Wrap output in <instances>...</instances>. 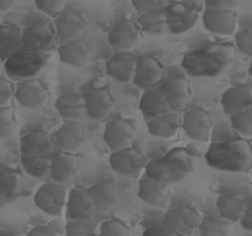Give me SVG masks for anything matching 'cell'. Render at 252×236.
Wrapping results in <instances>:
<instances>
[{"label": "cell", "mask_w": 252, "mask_h": 236, "mask_svg": "<svg viewBox=\"0 0 252 236\" xmlns=\"http://www.w3.org/2000/svg\"><path fill=\"white\" fill-rule=\"evenodd\" d=\"M234 57L231 43L214 42L185 53L181 66L193 78H216L231 66Z\"/></svg>", "instance_id": "6da1fadb"}, {"label": "cell", "mask_w": 252, "mask_h": 236, "mask_svg": "<svg viewBox=\"0 0 252 236\" xmlns=\"http://www.w3.org/2000/svg\"><path fill=\"white\" fill-rule=\"evenodd\" d=\"M206 164L222 172L244 173L252 168V149L250 139L236 138L214 142L205 153Z\"/></svg>", "instance_id": "7a4b0ae2"}, {"label": "cell", "mask_w": 252, "mask_h": 236, "mask_svg": "<svg viewBox=\"0 0 252 236\" xmlns=\"http://www.w3.org/2000/svg\"><path fill=\"white\" fill-rule=\"evenodd\" d=\"M192 155L184 147H173L153 160L147 161L145 167L146 176L167 185L179 184L193 172Z\"/></svg>", "instance_id": "3957f363"}, {"label": "cell", "mask_w": 252, "mask_h": 236, "mask_svg": "<svg viewBox=\"0 0 252 236\" xmlns=\"http://www.w3.org/2000/svg\"><path fill=\"white\" fill-rule=\"evenodd\" d=\"M51 53H41L21 47L4 60V71L16 82L37 78L50 62Z\"/></svg>", "instance_id": "277c9868"}, {"label": "cell", "mask_w": 252, "mask_h": 236, "mask_svg": "<svg viewBox=\"0 0 252 236\" xmlns=\"http://www.w3.org/2000/svg\"><path fill=\"white\" fill-rule=\"evenodd\" d=\"M66 185L58 182H45L37 189L34 194V205L39 211L45 212L46 215L59 216L62 215L64 205L67 200Z\"/></svg>", "instance_id": "5b68a950"}, {"label": "cell", "mask_w": 252, "mask_h": 236, "mask_svg": "<svg viewBox=\"0 0 252 236\" xmlns=\"http://www.w3.org/2000/svg\"><path fill=\"white\" fill-rule=\"evenodd\" d=\"M214 119L210 112L204 108L187 109L181 116V129L194 142H208L212 135Z\"/></svg>", "instance_id": "8992f818"}, {"label": "cell", "mask_w": 252, "mask_h": 236, "mask_svg": "<svg viewBox=\"0 0 252 236\" xmlns=\"http://www.w3.org/2000/svg\"><path fill=\"white\" fill-rule=\"evenodd\" d=\"M13 97L24 109H39L47 102L49 88L46 83L38 78L21 80L16 83V87L13 88Z\"/></svg>", "instance_id": "52a82bcc"}, {"label": "cell", "mask_w": 252, "mask_h": 236, "mask_svg": "<svg viewBox=\"0 0 252 236\" xmlns=\"http://www.w3.org/2000/svg\"><path fill=\"white\" fill-rule=\"evenodd\" d=\"M200 220L201 215L196 207L189 205H180L168 208L161 222L179 235L192 236L197 231Z\"/></svg>", "instance_id": "ba28073f"}, {"label": "cell", "mask_w": 252, "mask_h": 236, "mask_svg": "<svg viewBox=\"0 0 252 236\" xmlns=\"http://www.w3.org/2000/svg\"><path fill=\"white\" fill-rule=\"evenodd\" d=\"M147 157L145 153L133 146L112 151L109 156L110 168L124 177H137L142 171H145Z\"/></svg>", "instance_id": "9c48e42d"}, {"label": "cell", "mask_w": 252, "mask_h": 236, "mask_svg": "<svg viewBox=\"0 0 252 236\" xmlns=\"http://www.w3.org/2000/svg\"><path fill=\"white\" fill-rule=\"evenodd\" d=\"M23 47L41 53H53L58 47L53 24L37 23L24 28Z\"/></svg>", "instance_id": "30bf717a"}, {"label": "cell", "mask_w": 252, "mask_h": 236, "mask_svg": "<svg viewBox=\"0 0 252 236\" xmlns=\"http://www.w3.org/2000/svg\"><path fill=\"white\" fill-rule=\"evenodd\" d=\"M167 28L172 34H184L196 27L200 19V12L196 8L183 1H173L165 7Z\"/></svg>", "instance_id": "8fae6325"}, {"label": "cell", "mask_w": 252, "mask_h": 236, "mask_svg": "<svg viewBox=\"0 0 252 236\" xmlns=\"http://www.w3.org/2000/svg\"><path fill=\"white\" fill-rule=\"evenodd\" d=\"M164 79V64L158 58L150 55L138 57L131 82L141 89L146 90L160 86Z\"/></svg>", "instance_id": "7c38bea8"}, {"label": "cell", "mask_w": 252, "mask_h": 236, "mask_svg": "<svg viewBox=\"0 0 252 236\" xmlns=\"http://www.w3.org/2000/svg\"><path fill=\"white\" fill-rule=\"evenodd\" d=\"M88 27H90L88 20L74 11H64L62 15L55 17L54 24H53L58 42L83 38L88 30Z\"/></svg>", "instance_id": "4fadbf2b"}, {"label": "cell", "mask_w": 252, "mask_h": 236, "mask_svg": "<svg viewBox=\"0 0 252 236\" xmlns=\"http://www.w3.org/2000/svg\"><path fill=\"white\" fill-rule=\"evenodd\" d=\"M79 159L75 153L64 151H53L50 157V175L51 180L62 185L74 182L79 176Z\"/></svg>", "instance_id": "5bb4252c"}, {"label": "cell", "mask_w": 252, "mask_h": 236, "mask_svg": "<svg viewBox=\"0 0 252 236\" xmlns=\"http://www.w3.org/2000/svg\"><path fill=\"white\" fill-rule=\"evenodd\" d=\"M201 20L206 30L220 37L234 34L238 24L235 9L205 8Z\"/></svg>", "instance_id": "9a60e30c"}, {"label": "cell", "mask_w": 252, "mask_h": 236, "mask_svg": "<svg viewBox=\"0 0 252 236\" xmlns=\"http://www.w3.org/2000/svg\"><path fill=\"white\" fill-rule=\"evenodd\" d=\"M135 138V127L125 118L116 117L108 121L102 139L110 151L130 147Z\"/></svg>", "instance_id": "2e32d148"}, {"label": "cell", "mask_w": 252, "mask_h": 236, "mask_svg": "<svg viewBox=\"0 0 252 236\" xmlns=\"http://www.w3.org/2000/svg\"><path fill=\"white\" fill-rule=\"evenodd\" d=\"M160 89L163 92L165 101L168 104L169 109L176 113H184L188 109L189 104L192 101V87L190 83L185 78L169 79L163 84H160Z\"/></svg>", "instance_id": "e0dca14e"}, {"label": "cell", "mask_w": 252, "mask_h": 236, "mask_svg": "<svg viewBox=\"0 0 252 236\" xmlns=\"http://www.w3.org/2000/svg\"><path fill=\"white\" fill-rule=\"evenodd\" d=\"M84 96L86 113L92 119H106L114 110V98L106 87H94Z\"/></svg>", "instance_id": "ac0fdd59"}, {"label": "cell", "mask_w": 252, "mask_h": 236, "mask_svg": "<svg viewBox=\"0 0 252 236\" xmlns=\"http://www.w3.org/2000/svg\"><path fill=\"white\" fill-rule=\"evenodd\" d=\"M139 200L153 207H165L168 205L172 188L171 185L155 180L153 177L143 176L138 182V192Z\"/></svg>", "instance_id": "d6986e66"}, {"label": "cell", "mask_w": 252, "mask_h": 236, "mask_svg": "<svg viewBox=\"0 0 252 236\" xmlns=\"http://www.w3.org/2000/svg\"><path fill=\"white\" fill-rule=\"evenodd\" d=\"M142 31L133 20H121L108 33V42L116 51H130L141 41Z\"/></svg>", "instance_id": "ffe728a7"}, {"label": "cell", "mask_w": 252, "mask_h": 236, "mask_svg": "<svg viewBox=\"0 0 252 236\" xmlns=\"http://www.w3.org/2000/svg\"><path fill=\"white\" fill-rule=\"evenodd\" d=\"M53 138L55 148L75 153L86 142V127L80 121H64Z\"/></svg>", "instance_id": "44dd1931"}, {"label": "cell", "mask_w": 252, "mask_h": 236, "mask_svg": "<svg viewBox=\"0 0 252 236\" xmlns=\"http://www.w3.org/2000/svg\"><path fill=\"white\" fill-rule=\"evenodd\" d=\"M94 211L96 210L87 189L74 188L68 190L64 205L67 220L92 219Z\"/></svg>", "instance_id": "7402d4cb"}, {"label": "cell", "mask_w": 252, "mask_h": 236, "mask_svg": "<svg viewBox=\"0 0 252 236\" xmlns=\"http://www.w3.org/2000/svg\"><path fill=\"white\" fill-rule=\"evenodd\" d=\"M137 57L131 51H114L105 62L106 74L120 83L133 80Z\"/></svg>", "instance_id": "603a6c76"}, {"label": "cell", "mask_w": 252, "mask_h": 236, "mask_svg": "<svg viewBox=\"0 0 252 236\" xmlns=\"http://www.w3.org/2000/svg\"><path fill=\"white\" fill-rule=\"evenodd\" d=\"M19 149L20 155L53 153V151H55L54 138L46 130H32L20 137Z\"/></svg>", "instance_id": "cb8c5ba5"}, {"label": "cell", "mask_w": 252, "mask_h": 236, "mask_svg": "<svg viewBox=\"0 0 252 236\" xmlns=\"http://www.w3.org/2000/svg\"><path fill=\"white\" fill-rule=\"evenodd\" d=\"M220 106L226 116L240 113L252 108V89L250 86L230 87L220 96Z\"/></svg>", "instance_id": "d4e9b609"}, {"label": "cell", "mask_w": 252, "mask_h": 236, "mask_svg": "<svg viewBox=\"0 0 252 236\" xmlns=\"http://www.w3.org/2000/svg\"><path fill=\"white\" fill-rule=\"evenodd\" d=\"M57 51L59 60L70 67H83L91 57L90 45L84 37L61 42L57 47Z\"/></svg>", "instance_id": "484cf974"}, {"label": "cell", "mask_w": 252, "mask_h": 236, "mask_svg": "<svg viewBox=\"0 0 252 236\" xmlns=\"http://www.w3.org/2000/svg\"><path fill=\"white\" fill-rule=\"evenodd\" d=\"M248 201H250V197L243 196L240 193H222L216 201L217 212L223 219L228 220L231 223H235L243 214Z\"/></svg>", "instance_id": "4316f807"}, {"label": "cell", "mask_w": 252, "mask_h": 236, "mask_svg": "<svg viewBox=\"0 0 252 236\" xmlns=\"http://www.w3.org/2000/svg\"><path fill=\"white\" fill-rule=\"evenodd\" d=\"M146 127L153 137L159 139H171L176 137V134L181 129V114L176 112L161 114L146 121Z\"/></svg>", "instance_id": "83f0119b"}, {"label": "cell", "mask_w": 252, "mask_h": 236, "mask_svg": "<svg viewBox=\"0 0 252 236\" xmlns=\"http://www.w3.org/2000/svg\"><path fill=\"white\" fill-rule=\"evenodd\" d=\"M94 210L100 212L112 211L117 204V189L113 182L101 181L87 189Z\"/></svg>", "instance_id": "f1b7e54d"}, {"label": "cell", "mask_w": 252, "mask_h": 236, "mask_svg": "<svg viewBox=\"0 0 252 236\" xmlns=\"http://www.w3.org/2000/svg\"><path fill=\"white\" fill-rule=\"evenodd\" d=\"M139 110L145 121H149L151 118L161 116V114L172 112L169 109L168 104L165 101L160 87H154L150 89L143 90L141 101H139Z\"/></svg>", "instance_id": "f546056e"}, {"label": "cell", "mask_w": 252, "mask_h": 236, "mask_svg": "<svg viewBox=\"0 0 252 236\" xmlns=\"http://www.w3.org/2000/svg\"><path fill=\"white\" fill-rule=\"evenodd\" d=\"M54 106L64 121H79L86 114L84 96L78 92H66L61 94Z\"/></svg>", "instance_id": "4dcf8cb0"}, {"label": "cell", "mask_w": 252, "mask_h": 236, "mask_svg": "<svg viewBox=\"0 0 252 236\" xmlns=\"http://www.w3.org/2000/svg\"><path fill=\"white\" fill-rule=\"evenodd\" d=\"M23 47V29L12 23H0V60L4 62Z\"/></svg>", "instance_id": "1f68e13d"}, {"label": "cell", "mask_w": 252, "mask_h": 236, "mask_svg": "<svg viewBox=\"0 0 252 236\" xmlns=\"http://www.w3.org/2000/svg\"><path fill=\"white\" fill-rule=\"evenodd\" d=\"M137 25L142 33L147 35H159L167 28V17H165V7H157L142 12L138 17Z\"/></svg>", "instance_id": "d6a6232c"}, {"label": "cell", "mask_w": 252, "mask_h": 236, "mask_svg": "<svg viewBox=\"0 0 252 236\" xmlns=\"http://www.w3.org/2000/svg\"><path fill=\"white\" fill-rule=\"evenodd\" d=\"M21 188V177L16 171H0V210L17 198Z\"/></svg>", "instance_id": "836d02e7"}, {"label": "cell", "mask_w": 252, "mask_h": 236, "mask_svg": "<svg viewBox=\"0 0 252 236\" xmlns=\"http://www.w3.org/2000/svg\"><path fill=\"white\" fill-rule=\"evenodd\" d=\"M51 153L43 155H20L23 171L33 178H43L49 175Z\"/></svg>", "instance_id": "e575fe53"}, {"label": "cell", "mask_w": 252, "mask_h": 236, "mask_svg": "<svg viewBox=\"0 0 252 236\" xmlns=\"http://www.w3.org/2000/svg\"><path fill=\"white\" fill-rule=\"evenodd\" d=\"M232 223L220 215H205L201 218L197 231L200 236H228Z\"/></svg>", "instance_id": "d590c367"}, {"label": "cell", "mask_w": 252, "mask_h": 236, "mask_svg": "<svg viewBox=\"0 0 252 236\" xmlns=\"http://www.w3.org/2000/svg\"><path fill=\"white\" fill-rule=\"evenodd\" d=\"M230 123L240 138L250 139L252 137V108L230 116Z\"/></svg>", "instance_id": "8d00e7d4"}, {"label": "cell", "mask_w": 252, "mask_h": 236, "mask_svg": "<svg viewBox=\"0 0 252 236\" xmlns=\"http://www.w3.org/2000/svg\"><path fill=\"white\" fill-rule=\"evenodd\" d=\"M64 236H97V226L92 219L67 220Z\"/></svg>", "instance_id": "74e56055"}, {"label": "cell", "mask_w": 252, "mask_h": 236, "mask_svg": "<svg viewBox=\"0 0 252 236\" xmlns=\"http://www.w3.org/2000/svg\"><path fill=\"white\" fill-rule=\"evenodd\" d=\"M97 236H131V231L122 220L112 218L102 222Z\"/></svg>", "instance_id": "f35d334b"}, {"label": "cell", "mask_w": 252, "mask_h": 236, "mask_svg": "<svg viewBox=\"0 0 252 236\" xmlns=\"http://www.w3.org/2000/svg\"><path fill=\"white\" fill-rule=\"evenodd\" d=\"M68 0H34L35 7L38 11L46 16L55 19L66 11Z\"/></svg>", "instance_id": "ab89813d"}, {"label": "cell", "mask_w": 252, "mask_h": 236, "mask_svg": "<svg viewBox=\"0 0 252 236\" xmlns=\"http://www.w3.org/2000/svg\"><path fill=\"white\" fill-rule=\"evenodd\" d=\"M16 125L15 109L9 105L0 106V138L8 137Z\"/></svg>", "instance_id": "60d3db41"}, {"label": "cell", "mask_w": 252, "mask_h": 236, "mask_svg": "<svg viewBox=\"0 0 252 236\" xmlns=\"http://www.w3.org/2000/svg\"><path fill=\"white\" fill-rule=\"evenodd\" d=\"M235 39L236 49L244 54L246 57H251L252 54V29L250 27L243 28L235 33L234 35Z\"/></svg>", "instance_id": "b9f144b4"}, {"label": "cell", "mask_w": 252, "mask_h": 236, "mask_svg": "<svg viewBox=\"0 0 252 236\" xmlns=\"http://www.w3.org/2000/svg\"><path fill=\"white\" fill-rule=\"evenodd\" d=\"M142 236H183L179 235L176 232H173L172 230H169L161 220H157L150 223L147 227L143 230Z\"/></svg>", "instance_id": "7bdbcfd3"}, {"label": "cell", "mask_w": 252, "mask_h": 236, "mask_svg": "<svg viewBox=\"0 0 252 236\" xmlns=\"http://www.w3.org/2000/svg\"><path fill=\"white\" fill-rule=\"evenodd\" d=\"M13 98V87L8 79L0 76V106H7Z\"/></svg>", "instance_id": "ee69618b"}, {"label": "cell", "mask_w": 252, "mask_h": 236, "mask_svg": "<svg viewBox=\"0 0 252 236\" xmlns=\"http://www.w3.org/2000/svg\"><path fill=\"white\" fill-rule=\"evenodd\" d=\"M28 236H63V234L53 224L45 223L32 228L28 232Z\"/></svg>", "instance_id": "f6af8a7d"}, {"label": "cell", "mask_w": 252, "mask_h": 236, "mask_svg": "<svg viewBox=\"0 0 252 236\" xmlns=\"http://www.w3.org/2000/svg\"><path fill=\"white\" fill-rule=\"evenodd\" d=\"M239 0H205V8H218V9H235Z\"/></svg>", "instance_id": "bcb514c9"}, {"label": "cell", "mask_w": 252, "mask_h": 236, "mask_svg": "<svg viewBox=\"0 0 252 236\" xmlns=\"http://www.w3.org/2000/svg\"><path fill=\"white\" fill-rule=\"evenodd\" d=\"M239 224L242 226V227L246 230V231L251 232L252 231V205H251V198H250V201H248L247 206H246V208H244L243 214H242V216L239 218Z\"/></svg>", "instance_id": "7dc6e473"}, {"label": "cell", "mask_w": 252, "mask_h": 236, "mask_svg": "<svg viewBox=\"0 0 252 236\" xmlns=\"http://www.w3.org/2000/svg\"><path fill=\"white\" fill-rule=\"evenodd\" d=\"M131 4H133L134 9L139 13L147 11V9H151V8L159 5V1L160 0H130Z\"/></svg>", "instance_id": "c3c4849f"}, {"label": "cell", "mask_w": 252, "mask_h": 236, "mask_svg": "<svg viewBox=\"0 0 252 236\" xmlns=\"http://www.w3.org/2000/svg\"><path fill=\"white\" fill-rule=\"evenodd\" d=\"M15 3L16 0H0V12H8Z\"/></svg>", "instance_id": "681fc988"}, {"label": "cell", "mask_w": 252, "mask_h": 236, "mask_svg": "<svg viewBox=\"0 0 252 236\" xmlns=\"http://www.w3.org/2000/svg\"><path fill=\"white\" fill-rule=\"evenodd\" d=\"M172 1H179V0H172Z\"/></svg>", "instance_id": "f907efd6"}, {"label": "cell", "mask_w": 252, "mask_h": 236, "mask_svg": "<svg viewBox=\"0 0 252 236\" xmlns=\"http://www.w3.org/2000/svg\"><path fill=\"white\" fill-rule=\"evenodd\" d=\"M0 236H5V235H0Z\"/></svg>", "instance_id": "816d5d0a"}]
</instances>
